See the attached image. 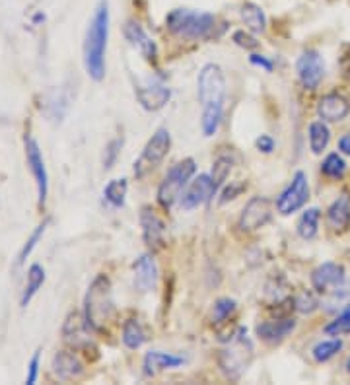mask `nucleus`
<instances>
[{
	"label": "nucleus",
	"mask_w": 350,
	"mask_h": 385,
	"mask_svg": "<svg viewBox=\"0 0 350 385\" xmlns=\"http://www.w3.org/2000/svg\"><path fill=\"white\" fill-rule=\"evenodd\" d=\"M198 101L203 104V135L214 136L220 128L224 117V98H226V78L218 65L208 62L201 68L197 80Z\"/></svg>",
	"instance_id": "obj_1"
},
{
	"label": "nucleus",
	"mask_w": 350,
	"mask_h": 385,
	"mask_svg": "<svg viewBox=\"0 0 350 385\" xmlns=\"http://www.w3.org/2000/svg\"><path fill=\"white\" fill-rule=\"evenodd\" d=\"M107 39H109V6L107 0H101L88 23L82 45L86 72L96 82H101L106 78Z\"/></svg>",
	"instance_id": "obj_2"
},
{
	"label": "nucleus",
	"mask_w": 350,
	"mask_h": 385,
	"mask_svg": "<svg viewBox=\"0 0 350 385\" xmlns=\"http://www.w3.org/2000/svg\"><path fill=\"white\" fill-rule=\"evenodd\" d=\"M168 30L179 39L187 41H206L216 38L218 18L208 12H197L189 8H175L166 16Z\"/></svg>",
	"instance_id": "obj_3"
},
{
	"label": "nucleus",
	"mask_w": 350,
	"mask_h": 385,
	"mask_svg": "<svg viewBox=\"0 0 350 385\" xmlns=\"http://www.w3.org/2000/svg\"><path fill=\"white\" fill-rule=\"evenodd\" d=\"M115 313L111 280L98 274L88 288L84 298V321L91 331H103Z\"/></svg>",
	"instance_id": "obj_4"
},
{
	"label": "nucleus",
	"mask_w": 350,
	"mask_h": 385,
	"mask_svg": "<svg viewBox=\"0 0 350 385\" xmlns=\"http://www.w3.org/2000/svg\"><path fill=\"white\" fill-rule=\"evenodd\" d=\"M253 342L247 337L245 329H239L236 337L230 339V345L222 348L220 356H218V364L224 376L230 379H239L244 376V372L253 362Z\"/></svg>",
	"instance_id": "obj_5"
},
{
	"label": "nucleus",
	"mask_w": 350,
	"mask_h": 385,
	"mask_svg": "<svg viewBox=\"0 0 350 385\" xmlns=\"http://www.w3.org/2000/svg\"><path fill=\"white\" fill-rule=\"evenodd\" d=\"M195 172H197V164L193 158H185L169 167V172L158 187V203L164 208H171L181 199V193L189 185V179L195 175Z\"/></svg>",
	"instance_id": "obj_6"
},
{
	"label": "nucleus",
	"mask_w": 350,
	"mask_h": 385,
	"mask_svg": "<svg viewBox=\"0 0 350 385\" xmlns=\"http://www.w3.org/2000/svg\"><path fill=\"white\" fill-rule=\"evenodd\" d=\"M169 148H171V136H169L168 128H158L152 135V138L146 143L145 150L138 156V160L135 162V167L132 172L137 175L138 179H142L146 175L150 174L152 169L160 166L162 162L168 156Z\"/></svg>",
	"instance_id": "obj_7"
},
{
	"label": "nucleus",
	"mask_w": 350,
	"mask_h": 385,
	"mask_svg": "<svg viewBox=\"0 0 350 385\" xmlns=\"http://www.w3.org/2000/svg\"><path fill=\"white\" fill-rule=\"evenodd\" d=\"M307 201H310L307 175L304 172H296L288 187L282 191L278 199H276V211L281 212L282 216H290V214L300 211Z\"/></svg>",
	"instance_id": "obj_8"
},
{
	"label": "nucleus",
	"mask_w": 350,
	"mask_h": 385,
	"mask_svg": "<svg viewBox=\"0 0 350 385\" xmlns=\"http://www.w3.org/2000/svg\"><path fill=\"white\" fill-rule=\"evenodd\" d=\"M23 148H26L28 167H30L35 185H38V203L39 206H43L47 201V193H49V175H47L45 160H43V154L39 150V144L35 143L33 136H23Z\"/></svg>",
	"instance_id": "obj_9"
},
{
	"label": "nucleus",
	"mask_w": 350,
	"mask_h": 385,
	"mask_svg": "<svg viewBox=\"0 0 350 385\" xmlns=\"http://www.w3.org/2000/svg\"><path fill=\"white\" fill-rule=\"evenodd\" d=\"M135 94H137L138 104L145 107L146 111H160L171 98V90L156 78H145L135 84Z\"/></svg>",
	"instance_id": "obj_10"
},
{
	"label": "nucleus",
	"mask_w": 350,
	"mask_h": 385,
	"mask_svg": "<svg viewBox=\"0 0 350 385\" xmlns=\"http://www.w3.org/2000/svg\"><path fill=\"white\" fill-rule=\"evenodd\" d=\"M273 218V204L266 196H252L242 211L239 216V228L244 232H255L259 228L266 226L269 220Z\"/></svg>",
	"instance_id": "obj_11"
},
{
	"label": "nucleus",
	"mask_w": 350,
	"mask_h": 385,
	"mask_svg": "<svg viewBox=\"0 0 350 385\" xmlns=\"http://www.w3.org/2000/svg\"><path fill=\"white\" fill-rule=\"evenodd\" d=\"M298 78L304 86L305 90H317L320 84L323 82V76H325V62L317 51H304L302 57L296 62Z\"/></svg>",
	"instance_id": "obj_12"
},
{
	"label": "nucleus",
	"mask_w": 350,
	"mask_h": 385,
	"mask_svg": "<svg viewBox=\"0 0 350 385\" xmlns=\"http://www.w3.org/2000/svg\"><path fill=\"white\" fill-rule=\"evenodd\" d=\"M214 195H216V187H214L213 177L206 174H201L187 187V191L183 193V196L179 199V204H181L183 211H193V208H198V206L208 203Z\"/></svg>",
	"instance_id": "obj_13"
},
{
	"label": "nucleus",
	"mask_w": 350,
	"mask_h": 385,
	"mask_svg": "<svg viewBox=\"0 0 350 385\" xmlns=\"http://www.w3.org/2000/svg\"><path fill=\"white\" fill-rule=\"evenodd\" d=\"M344 279H346L344 267L339 263H333V261L320 264V267L312 272V284L320 294H327L331 290L341 288Z\"/></svg>",
	"instance_id": "obj_14"
},
{
	"label": "nucleus",
	"mask_w": 350,
	"mask_h": 385,
	"mask_svg": "<svg viewBox=\"0 0 350 385\" xmlns=\"http://www.w3.org/2000/svg\"><path fill=\"white\" fill-rule=\"evenodd\" d=\"M140 226H142V238L145 243L152 251L162 250L166 243V224L164 220L152 211V208H142L140 212Z\"/></svg>",
	"instance_id": "obj_15"
},
{
	"label": "nucleus",
	"mask_w": 350,
	"mask_h": 385,
	"mask_svg": "<svg viewBox=\"0 0 350 385\" xmlns=\"http://www.w3.org/2000/svg\"><path fill=\"white\" fill-rule=\"evenodd\" d=\"M125 38L129 39V43L132 47H137L138 51L142 53L148 62H156L158 61V45H156V41H154L146 30L135 20H129V22L125 23Z\"/></svg>",
	"instance_id": "obj_16"
},
{
	"label": "nucleus",
	"mask_w": 350,
	"mask_h": 385,
	"mask_svg": "<svg viewBox=\"0 0 350 385\" xmlns=\"http://www.w3.org/2000/svg\"><path fill=\"white\" fill-rule=\"evenodd\" d=\"M132 271H135V288L138 292H150L158 284V264L154 261L152 255H140L132 264Z\"/></svg>",
	"instance_id": "obj_17"
},
{
	"label": "nucleus",
	"mask_w": 350,
	"mask_h": 385,
	"mask_svg": "<svg viewBox=\"0 0 350 385\" xmlns=\"http://www.w3.org/2000/svg\"><path fill=\"white\" fill-rule=\"evenodd\" d=\"M296 329V321L292 318H276L257 325V337L269 345H278Z\"/></svg>",
	"instance_id": "obj_18"
},
{
	"label": "nucleus",
	"mask_w": 350,
	"mask_h": 385,
	"mask_svg": "<svg viewBox=\"0 0 350 385\" xmlns=\"http://www.w3.org/2000/svg\"><path fill=\"white\" fill-rule=\"evenodd\" d=\"M350 113L349 99L339 96V94H327L320 99L317 104V115L325 123L343 121L344 117Z\"/></svg>",
	"instance_id": "obj_19"
},
{
	"label": "nucleus",
	"mask_w": 350,
	"mask_h": 385,
	"mask_svg": "<svg viewBox=\"0 0 350 385\" xmlns=\"http://www.w3.org/2000/svg\"><path fill=\"white\" fill-rule=\"evenodd\" d=\"M185 364L183 356L171 355V352H162V350H150L145 356V374L146 376H158L160 372L174 370Z\"/></svg>",
	"instance_id": "obj_20"
},
{
	"label": "nucleus",
	"mask_w": 350,
	"mask_h": 385,
	"mask_svg": "<svg viewBox=\"0 0 350 385\" xmlns=\"http://www.w3.org/2000/svg\"><path fill=\"white\" fill-rule=\"evenodd\" d=\"M327 224L333 232H346L350 228V196L349 193H343L333 201L327 211Z\"/></svg>",
	"instance_id": "obj_21"
},
{
	"label": "nucleus",
	"mask_w": 350,
	"mask_h": 385,
	"mask_svg": "<svg viewBox=\"0 0 350 385\" xmlns=\"http://www.w3.org/2000/svg\"><path fill=\"white\" fill-rule=\"evenodd\" d=\"M53 372L55 376L61 379H74L84 374V364L78 360V356L69 350L57 352L53 358Z\"/></svg>",
	"instance_id": "obj_22"
},
{
	"label": "nucleus",
	"mask_w": 350,
	"mask_h": 385,
	"mask_svg": "<svg viewBox=\"0 0 350 385\" xmlns=\"http://www.w3.org/2000/svg\"><path fill=\"white\" fill-rule=\"evenodd\" d=\"M45 282V269L41 264H31L30 271H28V282H26V288H23L22 298H20V303L22 308H26L28 303L33 300V296L38 294V290L43 286Z\"/></svg>",
	"instance_id": "obj_23"
},
{
	"label": "nucleus",
	"mask_w": 350,
	"mask_h": 385,
	"mask_svg": "<svg viewBox=\"0 0 350 385\" xmlns=\"http://www.w3.org/2000/svg\"><path fill=\"white\" fill-rule=\"evenodd\" d=\"M242 18H244L247 30L252 33H263L266 30V16L263 8L255 2H245L242 6Z\"/></svg>",
	"instance_id": "obj_24"
},
{
	"label": "nucleus",
	"mask_w": 350,
	"mask_h": 385,
	"mask_svg": "<svg viewBox=\"0 0 350 385\" xmlns=\"http://www.w3.org/2000/svg\"><path fill=\"white\" fill-rule=\"evenodd\" d=\"M123 345L130 350H137L145 345L148 337H146L145 327L140 325L138 319H129L127 323L123 325Z\"/></svg>",
	"instance_id": "obj_25"
},
{
	"label": "nucleus",
	"mask_w": 350,
	"mask_h": 385,
	"mask_svg": "<svg viewBox=\"0 0 350 385\" xmlns=\"http://www.w3.org/2000/svg\"><path fill=\"white\" fill-rule=\"evenodd\" d=\"M321 220V211L320 208H307V211L302 214V218L298 222V235L302 240H313L317 235V228H320Z\"/></svg>",
	"instance_id": "obj_26"
},
{
	"label": "nucleus",
	"mask_w": 350,
	"mask_h": 385,
	"mask_svg": "<svg viewBox=\"0 0 350 385\" xmlns=\"http://www.w3.org/2000/svg\"><path fill=\"white\" fill-rule=\"evenodd\" d=\"M331 140V130L325 121H313L310 125V148L313 154H321L329 146Z\"/></svg>",
	"instance_id": "obj_27"
},
{
	"label": "nucleus",
	"mask_w": 350,
	"mask_h": 385,
	"mask_svg": "<svg viewBox=\"0 0 350 385\" xmlns=\"http://www.w3.org/2000/svg\"><path fill=\"white\" fill-rule=\"evenodd\" d=\"M127 191H129V183L127 179H111L107 183L106 189H103V196L106 201L115 208H121L127 199Z\"/></svg>",
	"instance_id": "obj_28"
},
{
	"label": "nucleus",
	"mask_w": 350,
	"mask_h": 385,
	"mask_svg": "<svg viewBox=\"0 0 350 385\" xmlns=\"http://www.w3.org/2000/svg\"><path fill=\"white\" fill-rule=\"evenodd\" d=\"M343 350V340L341 339H331V340H323V342H320V345H315L312 350L313 355V360L315 362H329L333 356H337L339 352Z\"/></svg>",
	"instance_id": "obj_29"
},
{
	"label": "nucleus",
	"mask_w": 350,
	"mask_h": 385,
	"mask_svg": "<svg viewBox=\"0 0 350 385\" xmlns=\"http://www.w3.org/2000/svg\"><path fill=\"white\" fill-rule=\"evenodd\" d=\"M346 172V162L339 154H329L321 164V174L327 175L331 179H341Z\"/></svg>",
	"instance_id": "obj_30"
},
{
	"label": "nucleus",
	"mask_w": 350,
	"mask_h": 385,
	"mask_svg": "<svg viewBox=\"0 0 350 385\" xmlns=\"http://www.w3.org/2000/svg\"><path fill=\"white\" fill-rule=\"evenodd\" d=\"M49 222H51V220L45 218L43 222H41V224H39L38 228H35V230H33V234L30 235V240L23 243L22 251H20V257H18V263L23 264L26 261H28V257L31 255V251L38 247L39 240H41V238H43V234H45V230H47V226H49Z\"/></svg>",
	"instance_id": "obj_31"
},
{
	"label": "nucleus",
	"mask_w": 350,
	"mask_h": 385,
	"mask_svg": "<svg viewBox=\"0 0 350 385\" xmlns=\"http://www.w3.org/2000/svg\"><path fill=\"white\" fill-rule=\"evenodd\" d=\"M230 172H232V160L226 158V156H220V158L214 160L210 177H213V183L214 187H216V191L220 189L222 185H224V182L228 179Z\"/></svg>",
	"instance_id": "obj_32"
},
{
	"label": "nucleus",
	"mask_w": 350,
	"mask_h": 385,
	"mask_svg": "<svg viewBox=\"0 0 350 385\" xmlns=\"http://www.w3.org/2000/svg\"><path fill=\"white\" fill-rule=\"evenodd\" d=\"M234 311H236V302H234V300H230V298H220L218 302L214 303L213 323L214 325L226 323Z\"/></svg>",
	"instance_id": "obj_33"
},
{
	"label": "nucleus",
	"mask_w": 350,
	"mask_h": 385,
	"mask_svg": "<svg viewBox=\"0 0 350 385\" xmlns=\"http://www.w3.org/2000/svg\"><path fill=\"white\" fill-rule=\"evenodd\" d=\"M325 333L331 335V337H339V335L350 333V308L344 310L339 318L333 319V321L325 327Z\"/></svg>",
	"instance_id": "obj_34"
},
{
	"label": "nucleus",
	"mask_w": 350,
	"mask_h": 385,
	"mask_svg": "<svg viewBox=\"0 0 350 385\" xmlns=\"http://www.w3.org/2000/svg\"><path fill=\"white\" fill-rule=\"evenodd\" d=\"M294 310L300 313H312L313 310H317V300L312 292H300L298 298H294Z\"/></svg>",
	"instance_id": "obj_35"
},
{
	"label": "nucleus",
	"mask_w": 350,
	"mask_h": 385,
	"mask_svg": "<svg viewBox=\"0 0 350 385\" xmlns=\"http://www.w3.org/2000/svg\"><path fill=\"white\" fill-rule=\"evenodd\" d=\"M123 148V138H115L111 143L106 146V154H103V167L109 169V167H113V164L119 158V152Z\"/></svg>",
	"instance_id": "obj_36"
},
{
	"label": "nucleus",
	"mask_w": 350,
	"mask_h": 385,
	"mask_svg": "<svg viewBox=\"0 0 350 385\" xmlns=\"http://www.w3.org/2000/svg\"><path fill=\"white\" fill-rule=\"evenodd\" d=\"M234 43L237 47H242V49H247V51H253V49H257L259 47V41L253 38L249 31L239 30L234 33Z\"/></svg>",
	"instance_id": "obj_37"
},
{
	"label": "nucleus",
	"mask_w": 350,
	"mask_h": 385,
	"mask_svg": "<svg viewBox=\"0 0 350 385\" xmlns=\"http://www.w3.org/2000/svg\"><path fill=\"white\" fill-rule=\"evenodd\" d=\"M39 360H41V350H35L33 356H31L30 364H28V376H26V384L28 385H33L35 381H38Z\"/></svg>",
	"instance_id": "obj_38"
},
{
	"label": "nucleus",
	"mask_w": 350,
	"mask_h": 385,
	"mask_svg": "<svg viewBox=\"0 0 350 385\" xmlns=\"http://www.w3.org/2000/svg\"><path fill=\"white\" fill-rule=\"evenodd\" d=\"M255 146L257 150L263 152V154H273L274 150V138L269 135H261L257 140H255Z\"/></svg>",
	"instance_id": "obj_39"
},
{
	"label": "nucleus",
	"mask_w": 350,
	"mask_h": 385,
	"mask_svg": "<svg viewBox=\"0 0 350 385\" xmlns=\"http://www.w3.org/2000/svg\"><path fill=\"white\" fill-rule=\"evenodd\" d=\"M249 61H252V65H255V67L265 68L266 72H273L274 65L269 61L266 57H263V55H252V57H249Z\"/></svg>",
	"instance_id": "obj_40"
},
{
	"label": "nucleus",
	"mask_w": 350,
	"mask_h": 385,
	"mask_svg": "<svg viewBox=\"0 0 350 385\" xmlns=\"http://www.w3.org/2000/svg\"><path fill=\"white\" fill-rule=\"evenodd\" d=\"M245 189V185L244 183H237L236 187H232V189H226L224 191V195H222V203H228V201H234V199H236L237 195H239V193H242V191Z\"/></svg>",
	"instance_id": "obj_41"
},
{
	"label": "nucleus",
	"mask_w": 350,
	"mask_h": 385,
	"mask_svg": "<svg viewBox=\"0 0 350 385\" xmlns=\"http://www.w3.org/2000/svg\"><path fill=\"white\" fill-rule=\"evenodd\" d=\"M339 150L343 152V154H346V156H350V133L349 135H344L341 140H339Z\"/></svg>",
	"instance_id": "obj_42"
},
{
	"label": "nucleus",
	"mask_w": 350,
	"mask_h": 385,
	"mask_svg": "<svg viewBox=\"0 0 350 385\" xmlns=\"http://www.w3.org/2000/svg\"><path fill=\"white\" fill-rule=\"evenodd\" d=\"M346 370H349V374H350V358H349V362H346Z\"/></svg>",
	"instance_id": "obj_43"
}]
</instances>
